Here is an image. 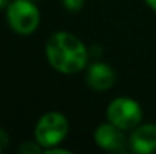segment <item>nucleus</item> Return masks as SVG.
Returning a JSON list of instances; mask_svg holds the SVG:
<instances>
[{
  "mask_svg": "<svg viewBox=\"0 0 156 154\" xmlns=\"http://www.w3.org/2000/svg\"><path fill=\"white\" fill-rule=\"evenodd\" d=\"M46 56L58 73L74 74L82 71L88 62L85 44L68 32H55L47 39Z\"/></svg>",
  "mask_w": 156,
  "mask_h": 154,
  "instance_id": "1",
  "label": "nucleus"
},
{
  "mask_svg": "<svg viewBox=\"0 0 156 154\" xmlns=\"http://www.w3.org/2000/svg\"><path fill=\"white\" fill-rule=\"evenodd\" d=\"M11 29L18 35H30L40 26V11L32 0H12L6 8Z\"/></svg>",
  "mask_w": 156,
  "mask_h": 154,
  "instance_id": "2",
  "label": "nucleus"
},
{
  "mask_svg": "<svg viewBox=\"0 0 156 154\" xmlns=\"http://www.w3.org/2000/svg\"><path fill=\"white\" fill-rule=\"evenodd\" d=\"M68 127L65 115L59 112H49L43 115L35 125V141L43 147V150L59 145L65 139Z\"/></svg>",
  "mask_w": 156,
  "mask_h": 154,
  "instance_id": "3",
  "label": "nucleus"
},
{
  "mask_svg": "<svg viewBox=\"0 0 156 154\" xmlns=\"http://www.w3.org/2000/svg\"><path fill=\"white\" fill-rule=\"evenodd\" d=\"M106 116L109 122L120 127L121 130H130L141 122L143 109L140 103L132 98L118 97L109 103L106 109Z\"/></svg>",
  "mask_w": 156,
  "mask_h": 154,
  "instance_id": "4",
  "label": "nucleus"
},
{
  "mask_svg": "<svg viewBox=\"0 0 156 154\" xmlns=\"http://www.w3.org/2000/svg\"><path fill=\"white\" fill-rule=\"evenodd\" d=\"M94 141L96 144L106 151H114V153H121L126 148V139L123 135V130L112 122L102 124L96 128L94 133Z\"/></svg>",
  "mask_w": 156,
  "mask_h": 154,
  "instance_id": "5",
  "label": "nucleus"
},
{
  "mask_svg": "<svg viewBox=\"0 0 156 154\" xmlns=\"http://www.w3.org/2000/svg\"><path fill=\"white\" fill-rule=\"evenodd\" d=\"M115 71L103 62L93 63L87 71V83L94 91H108L115 85Z\"/></svg>",
  "mask_w": 156,
  "mask_h": 154,
  "instance_id": "6",
  "label": "nucleus"
},
{
  "mask_svg": "<svg viewBox=\"0 0 156 154\" xmlns=\"http://www.w3.org/2000/svg\"><path fill=\"white\" fill-rule=\"evenodd\" d=\"M130 148L140 154L156 151V124H143L135 127L130 135Z\"/></svg>",
  "mask_w": 156,
  "mask_h": 154,
  "instance_id": "7",
  "label": "nucleus"
},
{
  "mask_svg": "<svg viewBox=\"0 0 156 154\" xmlns=\"http://www.w3.org/2000/svg\"><path fill=\"white\" fill-rule=\"evenodd\" d=\"M41 150H43V147L35 141V142H32V141H27V142H23L20 147H18V151L23 154H37V153H41Z\"/></svg>",
  "mask_w": 156,
  "mask_h": 154,
  "instance_id": "8",
  "label": "nucleus"
},
{
  "mask_svg": "<svg viewBox=\"0 0 156 154\" xmlns=\"http://www.w3.org/2000/svg\"><path fill=\"white\" fill-rule=\"evenodd\" d=\"M62 3L70 12H79L83 8L85 0H62Z\"/></svg>",
  "mask_w": 156,
  "mask_h": 154,
  "instance_id": "9",
  "label": "nucleus"
},
{
  "mask_svg": "<svg viewBox=\"0 0 156 154\" xmlns=\"http://www.w3.org/2000/svg\"><path fill=\"white\" fill-rule=\"evenodd\" d=\"M46 154H70V150H65V148H58L56 145L55 147H50L47 150H44Z\"/></svg>",
  "mask_w": 156,
  "mask_h": 154,
  "instance_id": "10",
  "label": "nucleus"
},
{
  "mask_svg": "<svg viewBox=\"0 0 156 154\" xmlns=\"http://www.w3.org/2000/svg\"><path fill=\"white\" fill-rule=\"evenodd\" d=\"M8 142H9L8 135H6L3 130H0V145H2V147H6V145H8Z\"/></svg>",
  "mask_w": 156,
  "mask_h": 154,
  "instance_id": "11",
  "label": "nucleus"
},
{
  "mask_svg": "<svg viewBox=\"0 0 156 154\" xmlns=\"http://www.w3.org/2000/svg\"><path fill=\"white\" fill-rule=\"evenodd\" d=\"M9 3H11V0H0V9L8 8V6H9Z\"/></svg>",
  "mask_w": 156,
  "mask_h": 154,
  "instance_id": "12",
  "label": "nucleus"
},
{
  "mask_svg": "<svg viewBox=\"0 0 156 154\" xmlns=\"http://www.w3.org/2000/svg\"><path fill=\"white\" fill-rule=\"evenodd\" d=\"M146 3H147L153 11H156V0H146Z\"/></svg>",
  "mask_w": 156,
  "mask_h": 154,
  "instance_id": "13",
  "label": "nucleus"
},
{
  "mask_svg": "<svg viewBox=\"0 0 156 154\" xmlns=\"http://www.w3.org/2000/svg\"><path fill=\"white\" fill-rule=\"evenodd\" d=\"M2 150H3V147H2V145H0V153H2Z\"/></svg>",
  "mask_w": 156,
  "mask_h": 154,
  "instance_id": "14",
  "label": "nucleus"
}]
</instances>
